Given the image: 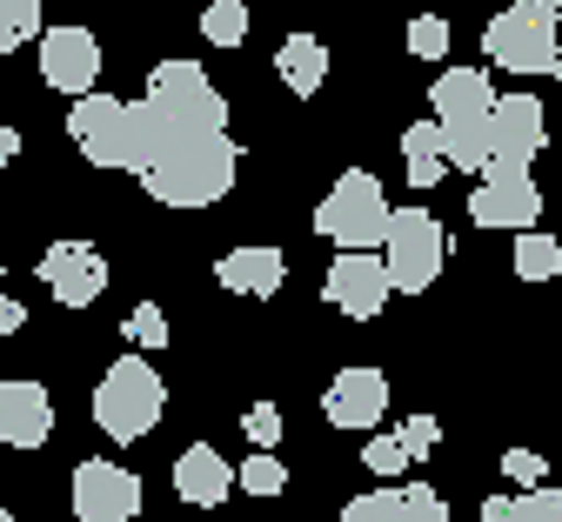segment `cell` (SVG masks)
Masks as SVG:
<instances>
[{
  "label": "cell",
  "instance_id": "obj_30",
  "mask_svg": "<svg viewBox=\"0 0 562 522\" xmlns=\"http://www.w3.org/2000/svg\"><path fill=\"white\" fill-rule=\"evenodd\" d=\"M241 429H248V442H255V456H274V442H281V409H274V402H255V409L241 415Z\"/></svg>",
  "mask_w": 562,
  "mask_h": 522
},
{
  "label": "cell",
  "instance_id": "obj_17",
  "mask_svg": "<svg viewBox=\"0 0 562 522\" xmlns=\"http://www.w3.org/2000/svg\"><path fill=\"white\" fill-rule=\"evenodd\" d=\"M228 489H241V482H235V469H228V456L215 449V442H194V449L175 456V496L181 502L215 509V502H228Z\"/></svg>",
  "mask_w": 562,
  "mask_h": 522
},
{
  "label": "cell",
  "instance_id": "obj_22",
  "mask_svg": "<svg viewBox=\"0 0 562 522\" xmlns=\"http://www.w3.org/2000/svg\"><path fill=\"white\" fill-rule=\"evenodd\" d=\"M482 522H562V496L555 489H529V496H488Z\"/></svg>",
  "mask_w": 562,
  "mask_h": 522
},
{
  "label": "cell",
  "instance_id": "obj_10",
  "mask_svg": "<svg viewBox=\"0 0 562 522\" xmlns=\"http://www.w3.org/2000/svg\"><path fill=\"white\" fill-rule=\"evenodd\" d=\"M322 295H328V309H341V315L369 322V315H382V309H389L395 281H389L382 255H341V262H328V281H322Z\"/></svg>",
  "mask_w": 562,
  "mask_h": 522
},
{
  "label": "cell",
  "instance_id": "obj_1",
  "mask_svg": "<svg viewBox=\"0 0 562 522\" xmlns=\"http://www.w3.org/2000/svg\"><path fill=\"white\" fill-rule=\"evenodd\" d=\"M235 175H241V147L228 134H194L148 175V195L161 208H207L235 188Z\"/></svg>",
  "mask_w": 562,
  "mask_h": 522
},
{
  "label": "cell",
  "instance_id": "obj_7",
  "mask_svg": "<svg viewBox=\"0 0 562 522\" xmlns=\"http://www.w3.org/2000/svg\"><path fill=\"white\" fill-rule=\"evenodd\" d=\"M536 214H542V188L529 181V168H503V162H488L482 188L469 195V221H475V229L536 235Z\"/></svg>",
  "mask_w": 562,
  "mask_h": 522
},
{
  "label": "cell",
  "instance_id": "obj_20",
  "mask_svg": "<svg viewBox=\"0 0 562 522\" xmlns=\"http://www.w3.org/2000/svg\"><path fill=\"white\" fill-rule=\"evenodd\" d=\"M274 74H281V88H289V95L308 101V95L328 81V47H322L315 34H289V41L274 47Z\"/></svg>",
  "mask_w": 562,
  "mask_h": 522
},
{
  "label": "cell",
  "instance_id": "obj_38",
  "mask_svg": "<svg viewBox=\"0 0 562 522\" xmlns=\"http://www.w3.org/2000/svg\"><path fill=\"white\" fill-rule=\"evenodd\" d=\"M0 275H8V262H0Z\"/></svg>",
  "mask_w": 562,
  "mask_h": 522
},
{
  "label": "cell",
  "instance_id": "obj_39",
  "mask_svg": "<svg viewBox=\"0 0 562 522\" xmlns=\"http://www.w3.org/2000/svg\"><path fill=\"white\" fill-rule=\"evenodd\" d=\"M555 496H562V482H555Z\"/></svg>",
  "mask_w": 562,
  "mask_h": 522
},
{
  "label": "cell",
  "instance_id": "obj_4",
  "mask_svg": "<svg viewBox=\"0 0 562 522\" xmlns=\"http://www.w3.org/2000/svg\"><path fill=\"white\" fill-rule=\"evenodd\" d=\"M161 409H168V382H161L140 355H121L108 376H101V389H94V422H101L114 442H140V435H155Z\"/></svg>",
  "mask_w": 562,
  "mask_h": 522
},
{
  "label": "cell",
  "instance_id": "obj_23",
  "mask_svg": "<svg viewBox=\"0 0 562 522\" xmlns=\"http://www.w3.org/2000/svg\"><path fill=\"white\" fill-rule=\"evenodd\" d=\"M516 275L522 281H555L562 275V242L555 235H516Z\"/></svg>",
  "mask_w": 562,
  "mask_h": 522
},
{
  "label": "cell",
  "instance_id": "obj_25",
  "mask_svg": "<svg viewBox=\"0 0 562 522\" xmlns=\"http://www.w3.org/2000/svg\"><path fill=\"white\" fill-rule=\"evenodd\" d=\"M201 34L215 41V47H241V34H248V8H241V0H215V8L201 14Z\"/></svg>",
  "mask_w": 562,
  "mask_h": 522
},
{
  "label": "cell",
  "instance_id": "obj_12",
  "mask_svg": "<svg viewBox=\"0 0 562 522\" xmlns=\"http://www.w3.org/2000/svg\"><path fill=\"white\" fill-rule=\"evenodd\" d=\"M140 482L121 463H81L75 469V515L81 522H134Z\"/></svg>",
  "mask_w": 562,
  "mask_h": 522
},
{
  "label": "cell",
  "instance_id": "obj_8",
  "mask_svg": "<svg viewBox=\"0 0 562 522\" xmlns=\"http://www.w3.org/2000/svg\"><path fill=\"white\" fill-rule=\"evenodd\" d=\"M542 141H549L542 101H536L529 88L496 95V121H488V162H503V168H529V162L542 155Z\"/></svg>",
  "mask_w": 562,
  "mask_h": 522
},
{
  "label": "cell",
  "instance_id": "obj_9",
  "mask_svg": "<svg viewBox=\"0 0 562 522\" xmlns=\"http://www.w3.org/2000/svg\"><path fill=\"white\" fill-rule=\"evenodd\" d=\"M94 74H101V41L88 27H47L41 34V81L54 95L88 101L94 95Z\"/></svg>",
  "mask_w": 562,
  "mask_h": 522
},
{
  "label": "cell",
  "instance_id": "obj_6",
  "mask_svg": "<svg viewBox=\"0 0 562 522\" xmlns=\"http://www.w3.org/2000/svg\"><path fill=\"white\" fill-rule=\"evenodd\" d=\"M148 95H155L181 127H194V134H228V101H222V88L207 81L194 60H161L155 81H148Z\"/></svg>",
  "mask_w": 562,
  "mask_h": 522
},
{
  "label": "cell",
  "instance_id": "obj_27",
  "mask_svg": "<svg viewBox=\"0 0 562 522\" xmlns=\"http://www.w3.org/2000/svg\"><path fill=\"white\" fill-rule=\"evenodd\" d=\"M408 54H415V60H442V54H449V21H442V14L408 21Z\"/></svg>",
  "mask_w": 562,
  "mask_h": 522
},
{
  "label": "cell",
  "instance_id": "obj_19",
  "mask_svg": "<svg viewBox=\"0 0 562 522\" xmlns=\"http://www.w3.org/2000/svg\"><path fill=\"white\" fill-rule=\"evenodd\" d=\"M215 275H222V288L228 295H255V302H261V295H274L281 281H289V262H281V248H228L222 262H215Z\"/></svg>",
  "mask_w": 562,
  "mask_h": 522
},
{
  "label": "cell",
  "instance_id": "obj_3",
  "mask_svg": "<svg viewBox=\"0 0 562 522\" xmlns=\"http://www.w3.org/2000/svg\"><path fill=\"white\" fill-rule=\"evenodd\" d=\"M482 47H488V60H496L503 74H516V81L555 74V54H562L555 8H549V0H516V8H503L496 21H488Z\"/></svg>",
  "mask_w": 562,
  "mask_h": 522
},
{
  "label": "cell",
  "instance_id": "obj_2",
  "mask_svg": "<svg viewBox=\"0 0 562 522\" xmlns=\"http://www.w3.org/2000/svg\"><path fill=\"white\" fill-rule=\"evenodd\" d=\"M389 221H395V208H389V195H382V181H375L369 168H348V175L322 195V208H315V229H322L341 255H382Z\"/></svg>",
  "mask_w": 562,
  "mask_h": 522
},
{
  "label": "cell",
  "instance_id": "obj_33",
  "mask_svg": "<svg viewBox=\"0 0 562 522\" xmlns=\"http://www.w3.org/2000/svg\"><path fill=\"white\" fill-rule=\"evenodd\" d=\"M21 322H27V309H21V302H14V295H0V335H14V329H21Z\"/></svg>",
  "mask_w": 562,
  "mask_h": 522
},
{
  "label": "cell",
  "instance_id": "obj_26",
  "mask_svg": "<svg viewBox=\"0 0 562 522\" xmlns=\"http://www.w3.org/2000/svg\"><path fill=\"white\" fill-rule=\"evenodd\" d=\"M235 482H241L248 496H281V489H289V469H281V456H248V463L235 469Z\"/></svg>",
  "mask_w": 562,
  "mask_h": 522
},
{
  "label": "cell",
  "instance_id": "obj_24",
  "mask_svg": "<svg viewBox=\"0 0 562 522\" xmlns=\"http://www.w3.org/2000/svg\"><path fill=\"white\" fill-rule=\"evenodd\" d=\"M34 34H47L41 27V0H0V54L27 47Z\"/></svg>",
  "mask_w": 562,
  "mask_h": 522
},
{
  "label": "cell",
  "instance_id": "obj_14",
  "mask_svg": "<svg viewBox=\"0 0 562 522\" xmlns=\"http://www.w3.org/2000/svg\"><path fill=\"white\" fill-rule=\"evenodd\" d=\"M121 114H127V101H114V95H88L67 108V134H75V147L94 168H121Z\"/></svg>",
  "mask_w": 562,
  "mask_h": 522
},
{
  "label": "cell",
  "instance_id": "obj_31",
  "mask_svg": "<svg viewBox=\"0 0 562 522\" xmlns=\"http://www.w3.org/2000/svg\"><path fill=\"white\" fill-rule=\"evenodd\" d=\"M503 476L529 496V489H542V482H549V463H542L536 449H509V456H503Z\"/></svg>",
  "mask_w": 562,
  "mask_h": 522
},
{
  "label": "cell",
  "instance_id": "obj_32",
  "mask_svg": "<svg viewBox=\"0 0 562 522\" xmlns=\"http://www.w3.org/2000/svg\"><path fill=\"white\" fill-rule=\"evenodd\" d=\"M362 463H369V476H402V469H408V449H402L395 435H369Z\"/></svg>",
  "mask_w": 562,
  "mask_h": 522
},
{
  "label": "cell",
  "instance_id": "obj_37",
  "mask_svg": "<svg viewBox=\"0 0 562 522\" xmlns=\"http://www.w3.org/2000/svg\"><path fill=\"white\" fill-rule=\"evenodd\" d=\"M555 27H562V8H555Z\"/></svg>",
  "mask_w": 562,
  "mask_h": 522
},
{
  "label": "cell",
  "instance_id": "obj_36",
  "mask_svg": "<svg viewBox=\"0 0 562 522\" xmlns=\"http://www.w3.org/2000/svg\"><path fill=\"white\" fill-rule=\"evenodd\" d=\"M0 522H14V515H8V509H0Z\"/></svg>",
  "mask_w": 562,
  "mask_h": 522
},
{
  "label": "cell",
  "instance_id": "obj_5",
  "mask_svg": "<svg viewBox=\"0 0 562 522\" xmlns=\"http://www.w3.org/2000/svg\"><path fill=\"white\" fill-rule=\"evenodd\" d=\"M442 262H449V235H442V221H436V214H422V208H395L389 242H382V268H389L395 295H422V288H436Z\"/></svg>",
  "mask_w": 562,
  "mask_h": 522
},
{
  "label": "cell",
  "instance_id": "obj_18",
  "mask_svg": "<svg viewBox=\"0 0 562 522\" xmlns=\"http://www.w3.org/2000/svg\"><path fill=\"white\" fill-rule=\"evenodd\" d=\"M436 127H456V121H488L496 114V88H488L482 67H449L436 74Z\"/></svg>",
  "mask_w": 562,
  "mask_h": 522
},
{
  "label": "cell",
  "instance_id": "obj_13",
  "mask_svg": "<svg viewBox=\"0 0 562 522\" xmlns=\"http://www.w3.org/2000/svg\"><path fill=\"white\" fill-rule=\"evenodd\" d=\"M322 415L335 429H362L369 435L389 415V376L382 368H341V376L328 382V396H322Z\"/></svg>",
  "mask_w": 562,
  "mask_h": 522
},
{
  "label": "cell",
  "instance_id": "obj_21",
  "mask_svg": "<svg viewBox=\"0 0 562 522\" xmlns=\"http://www.w3.org/2000/svg\"><path fill=\"white\" fill-rule=\"evenodd\" d=\"M402 168H408L415 188H436V181L449 175V147H442V127H436V121H415V127L402 134Z\"/></svg>",
  "mask_w": 562,
  "mask_h": 522
},
{
  "label": "cell",
  "instance_id": "obj_35",
  "mask_svg": "<svg viewBox=\"0 0 562 522\" xmlns=\"http://www.w3.org/2000/svg\"><path fill=\"white\" fill-rule=\"evenodd\" d=\"M555 81H562V54H555Z\"/></svg>",
  "mask_w": 562,
  "mask_h": 522
},
{
  "label": "cell",
  "instance_id": "obj_34",
  "mask_svg": "<svg viewBox=\"0 0 562 522\" xmlns=\"http://www.w3.org/2000/svg\"><path fill=\"white\" fill-rule=\"evenodd\" d=\"M21 155V127H0V168H8Z\"/></svg>",
  "mask_w": 562,
  "mask_h": 522
},
{
  "label": "cell",
  "instance_id": "obj_11",
  "mask_svg": "<svg viewBox=\"0 0 562 522\" xmlns=\"http://www.w3.org/2000/svg\"><path fill=\"white\" fill-rule=\"evenodd\" d=\"M34 268H41V281L54 288V302H60V309H88L94 295L108 288V262H101L88 242H54Z\"/></svg>",
  "mask_w": 562,
  "mask_h": 522
},
{
  "label": "cell",
  "instance_id": "obj_15",
  "mask_svg": "<svg viewBox=\"0 0 562 522\" xmlns=\"http://www.w3.org/2000/svg\"><path fill=\"white\" fill-rule=\"evenodd\" d=\"M335 522H449V502L429 482H408V489H369L356 496Z\"/></svg>",
  "mask_w": 562,
  "mask_h": 522
},
{
  "label": "cell",
  "instance_id": "obj_16",
  "mask_svg": "<svg viewBox=\"0 0 562 522\" xmlns=\"http://www.w3.org/2000/svg\"><path fill=\"white\" fill-rule=\"evenodd\" d=\"M54 435V396L41 382H0V442L8 449H41Z\"/></svg>",
  "mask_w": 562,
  "mask_h": 522
},
{
  "label": "cell",
  "instance_id": "obj_28",
  "mask_svg": "<svg viewBox=\"0 0 562 522\" xmlns=\"http://www.w3.org/2000/svg\"><path fill=\"white\" fill-rule=\"evenodd\" d=\"M395 442L408 449V463H422V456L442 449V422H436V415H408V422L395 429Z\"/></svg>",
  "mask_w": 562,
  "mask_h": 522
},
{
  "label": "cell",
  "instance_id": "obj_29",
  "mask_svg": "<svg viewBox=\"0 0 562 522\" xmlns=\"http://www.w3.org/2000/svg\"><path fill=\"white\" fill-rule=\"evenodd\" d=\"M127 342H134V348H148V355L168 348V315H161L155 302H140V309L127 315Z\"/></svg>",
  "mask_w": 562,
  "mask_h": 522
}]
</instances>
